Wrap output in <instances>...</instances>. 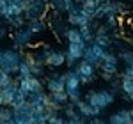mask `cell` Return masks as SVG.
Listing matches in <instances>:
<instances>
[{
	"mask_svg": "<svg viewBox=\"0 0 133 124\" xmlns=\"http://www.w3.org/2000/svg\"><path fill=\"white\" fill-rule=\"evenodd\" d=\"M108 124H133V117L130 114V110H119V112H115L114 115H110V119H108Z\"/></svg>",
	"mask_w": 133,
	"mask_h": 124,
	"instance_id": "2e32d148",
	"label": "cell"
},
{
	"mask_svg": "<svg viewBox=\"0 0 133 124\" xmlns=\"http://www.w3.org/2000/svg\"><path fill=\"white\" fill-rule=\"evenodd\" d=\"M30 76H36V78H41L44 76V67H43V64H32L30 66Z\"/></svg>",
	"mask_w": 133,
	"mask_h": 124,
	"instance_id": "d6a6232c",
	"label": "cell"
},
{
	"mask_svg": "<svg viewBox=\"0 0 133 124\" xmlns=\"http://www.w3.org/2000/svg\"><path fill=\"white\" fill-rule=\"evenodd\" d=\"M23 9H25V0H7L4 9H0V18L7 21L14 16H21Z\"/></svg>",
	"mask_w": 133,
	"mask_h": 124,
	"instance_id": "ba28073f",
	"label": "cell"
},
{
	"mask_svg": "<svg viewBox=\"0 0 133 124\" xmlns=\"http://www.w3.org/2000/svg\"><path fill=\"white\" fill-rule=\"evenodd\" d=\"M64 124H85V119H82V117H78V119H68Z\"/></svg>",
	"mask_w": 133,
	"mask_h": 124,
	"instance_id": "ab89813d",
	"label": "cell"
},
{
	"mask_svg": "<svg viewBox=\"0 0 133 124\" xmlns=\"http://www.w3.org/2000/svg\"><path fill=\"white\" fill-rule=\"evenodd\" d=\"M85 124H107L103 119H99V117H92V119H89V122H85Z\"/></svg>",
	"mask_w": 133,
	"mask_h": 124,
	"instance_id": "b9f144b4",
	"label": "cell"
},
{
	"mask_svg": "<svg viewBox=\"0 0 133 124\" xmlns=\"http://www.w3.org/2000/svg\"><path fill=\"white\" fill-rule=\"evenodd\" d=\"M48 4L46 0H25V9H23V18L29 20H37V18H46L48 14Z\"/></svg>",
	"mask_w": 133,
	"mask_h": 124,
	"instance_id": "7a4b0ae2",
	"label": "cell"
},
{
	"mask_svg": "<svg viewBox=\"0 0 133 124\" xmlns=\"http://www.w3.org/2000/svg\"><path fill=\"white\" fill-rule=\"evenodd\" d=\"M5 36H7V30H5V29H4V27L0 25V39H4Z\"/></svg>",
	"mask_w": 133,
	"mask_h": 124,
	"instance_id": "7bdbcfd3",
	"label": "cell"
},
{
	"mask_svg": "<svg viewBox=\"0 0 133 124\" xmlns=\"http://www.w3.org/2000/svg\"><path fill=\"white\" fill-rule=\"evenodd\" d=\"M25 27L32 32V34H43L44 30H48V21L44 18H37V20H29L25 23Z\"/></svg>",
	"mask_w": 133,
	"mask_h": 124,
	"instance_id": "e0dca14e",
	"label": "cell"
},
{
	"mask_svg": "<svg viewBox=\"0 0 133 124\" xmlns=\"http://www.w3.org/2000/svg\"><path fill=\"white\" fill-rule=\"evenodd\" d=\"M119 16L117 14H110V16H105V25L108 27V29H112V30H117V27H119Z\"/></svg>",
	"mask_w": 133,
	"mask_h": 124,
	"instance_id": "f546056e",
	"label": "cell"
},
{
	"mask_svg": "<svg viewBox=\"0 0 133 124\" xmlns=\"http://www.w3.org/2000/svg\"><path fill=\"white\" fill-rule=\"evenodd\" d=\"M94 2H96V4H101V2H105V0H94Z\"/></svg>",
	"mask_w": 133,
	"mask_h": 124,
	"instance_id": "c3c4849f",
	"label": "cell"
},
{
	"mask_svg": "<svg viewBox=\"0 0 133 124\" xmlns=\"http://www.w3.org/2000/svg\"><path fill=\"white\" fill-rule=\"evenodd\" d=\"M64 106V115L68 117V119H78L80 117V114L76 112V108H75V103H66V105H62Z\"/></svg>",
	"mask_w": 133,
	"mask_h": 124,
	"instance_id": "f1b7e54d",
	"label": "cell"
},
{
	"mask_svg": "<svg viewBox=\"0 0 133 124\" xmlns=\"http://www.w3.org/2000/svg\"><path fill=\"white\" fill-rule=\"evenodd\" d=\"M75 108H76V112L80 114L82 119H92V117H98L99 112H101L98 106H92V105H89L87 101H82V99L75 101Z\"/></svg>",
	"mask_w": 133,
	"mask_h": 124,
	"instance_id": "4fadbf2b",
	"label": "cell"
},
{
	"mask_svg": "<svg viewBox=\"0 0 133 124\" xmlns=\"http://www.w3.org/2000/svg\"><path fill=\"white\" fill-rule=\"evenodd\" d=\"M117 57H119V60H123L126 66H133V52L131 50H123Z\"/></svg>",
	"mask_w": 133,
	"mask_h": 124,
	"instance_id": "1f68e13d",
	"label": "cell"
},
{
	"mask_svg": "<svg viewBox=\"0 0 133 124\" xmlns=\"http://www.w3.org/2000/svg\"><path fill=\"white\" fill-rule=\"evenodd\" d=\"M25 101H27V94H25V92H21L20 89H18V92L14 94V98L11 99L9 106L12 108V110H14V108H18V106H21V105L25 103Z\"/></svg>",
	"mask_w": 133,
	"mask_h": 124,
	"instance_id": "484cf974",
	"label": "cell"
},
{
	"mask_svg": "<svg viewBox=\"0 0 133 124\" xmlns=\"http://www.w3.org/2000/svg\"><path fill=\"white\" fill-rule=\"evenodd\" d=\"M9 27H12L14 30L16 29H21V27H25V23H27V20L23 18V16H14V18H11V20H7L5 21Z\"/></svg>",
	"mask_w": 133,
	"mask_h": 124,
	"instance_id": "4dcf8cb0",
	"label": "cell"
},
{
	"mask_svg": "<svg viewBox=\"0 0 133 124\" xmlns=\"http://www.w3.org/2000/svg\"><path fill=\"white\" fill-rule=\"evenodd\" d=\"M110 82H112V92L114 94L117 92V91H121V82H117V80H114V78L110 80Z\"/></svg>",
	"mask_w": 133,
	"mask_h": 124,
	"instance_id": "60d3db41",
	"label": "cell"
},
{
	"mask_svg": "<svg viewBox=\"0 0 133 124\" xmlns=\"http://www.w3.org/2000/svg\"><path fill=\"white\" fill-rule=\"evenodd\" d=\"M48 96H50L51 101H55V103H59V105H66V103H69V99H68V94H66V91H59V92H48Z\"/></svg>",
	"mask_w": 133,
	"mask_h": 124,
	"instance_id": "4316f807",
	"label": "cell"
},
{
	"mask_svg": "<svg viewBox=\"0 0 133 124\" xmlns=\"http://www.w3.org/2000/svg\"><path fill=\"white\" fill-rule=\"evenodd\" d=\"M44 87L48 89V92L64 91V89H66V85H64V73H62V74H51V76H48Z\"/></svg>",
	"mask_w": 133,
	"mask_h": 124,
	"instance_id": "5bb4252c",
	"label": "cell"
},
{
	"mask_svg": "<svg viewBox=\"0 0 133 124\" xmlns=\"http://www.w3.org/2000/svg\"><path fill=\"white\" fill-rule=\"evenodd\" d=\"M2 91V94H4V99H5V106H9V103H11V99L14 98V94L18 92V82H12L9 83V85H5L4 89H0Z\"/></svg>",
	"mask_w": 133,
	"mask_h": 124,
	"instance_id": "ffe728a7",
	"label": "cell"
},
{
	"mask_svg": "<svg viewBox=\"0 0 133 124\" xmlns=\"http://www.w3.org/2000/svg\"><path fill=\"white\" fill-rule=\"evenodd\" d=\"M117 66H119V57L112 52H107L105 53V57L101 59L99 62V74H101L103 80H107V82H110L114 76L117 74Z\"/></svg>",
	"mask_w": 133,
	"mask_h": 124,
	"instance_id": "3957f363",
	"label": "cell"
},
{
	"mask_svg": "<svg viewBox=\"0 0 133 124\" xmlns=\"http://www.w3.org/2000/svg\"><path fill=\"white\" fill-rule=\"evenodd\" d=\"M62 37L68 43H83L78 27H68V29L64 30V34H62ZM85 44H87V43H85Z\"/></svg>",
	"mask_w": 133,
	"mask_h": 124,
	"instance_id": "d6986e66",
	"label": "cell"
},
{
	"mask_svg": "<svg viewBox=\"0 0 133 124\" xmlns=\"http://www.w3.org/2000/svg\"><path fill=\"white\" fill-rule=\"evenodd\" d=\"M12 112H14V115H20V117H30V115L34 114V106H32L29 101H25L21 106L14 108Z\"/></svg>",
	"mask_w": 133,
	"mask_h": 124,
	"instance_id": "d4e9b609",
	"label": "cell"
},
{
	"mask_svg": "<svg viewBox=\"0 0 133 124\" xmlns=\"http://www.w3.org/2000/svg\"><path fill=\"white\" fill-rule=\"evenodd\" d=\"M85 101L92 106H98L99 110H105L114 103V92L112 91H89L85 94Z\"/></svg>",
	"mask_w": 133,
	"mask_h": 124,
	"instance_id": "277c9868",
	"label": "cell"
},
{
	"mask_svg": "<svg viewBox=\"0 0 133 124\" xmlns=\"http://www.w3.org/2000/svg\"><path fill=\"white\" fill-rule=\"evenodd\" d=\"M87 44L85 43H68V50H66V64L69 67H75L76 62L82 60L83 52H85Z\"/></svg>",
	"mask_w": 133,
	"mask_h": 124,
	"instance_id": "52a82bcc",
	"label": "cell"
},
{
	"mask_svg": "<svg viewBox=\"0 0 133 124\" xmlns=\"http://www.w3.org/2000/svg\"><path fill=\"white\" fill-rule=\"evenodd\" d=\"M46 4H48V9L50 11L61 12V14H68L75 7H78V4L75 0H46Z\"/></svg>",
	"mask_w": 133,
	"mask_h": 124,
	"instance_id": "7c38bea8",
	"label": "cell"
},
{
	"mask_svg": "<svg viewBox=\"0 0 133 124\" xmlns=\"http://www.w3.org/2000/svg\"><path fill=\"white\" fill-rule=\"evenodd\" d=\"M32 39H34V34L27 27L16 29L14 34H12V48L14 50H23V48H27L32 43Z\"/></svg>",
	"mask_w": 133,
	"mask_h": 124,
	"instance_id": "30bf717a",
	"label": "cell"
},
{
	"mask_svg": "<svg viewBox=\"0 0 133 124\" xmlns=\"http://www.w3.org/2000/svg\"><path fill=\"white\" fill-rule=\"evenodd\" d=\"M12 82V76H11L7 71H4L2 67H0V89H4L5 85H9Z\"/></svg>",
	"mask_w": 133,
	"mask_h": 124,
	"instance_id": "836d02e7",
	"label": "cell"
},
{
	"mask_svg": "<svg viewBox=\"0 0 133 124\" xmlns=\"http://www.w3.org/2000/svg\"><path fill=\"white\" fill-rule=\"evenodd\" d=\"M130 11V7L124 4V2H119V0H105L101 4L96 5L94 9V14H92V20H103L105 16H110V14H126Z\"/></svg>",
	"mask_w": 133,
	"mask_h": 124,
	"instance_id": "6da1fadb",
	"label": "cell"
},
{
	"mask_svg": "<svg viewBox=\"0 0 133 124\" xmlns=\"http://www.w3.org/2000/svg\"><path fill=\"white\" fill-rule=\"evenodd\" d=\"M5 2H7V0H0V9H4V5H5Z\"/></svg>",
	"mask_w": 133,
	"mask_h": 124,
	"instance_id": "f6af8a7d",
	"label": "cell"
},
{
	"mask_svg": "<svg viewBox=\"0 0 133 124\" xmlns=\"http://www.w3.org/2000/svg\"><path fill=\"white\" fill-rule=\"evenodd\" d=\"M119 2H126V0H119Z\"/></svg>",
	"mask_w": 133,
	"mask_h": 124,
	"instance_id": "681fc988",
	"label": "cell"
},
{
	"mask_svg": "<svg viewBox=\"0 0 133 124\" xmlns=\"http://www.w3.org/2000/svg\"><path fill=\"white\" fill-rule=\"evenodd\" d=\"M68 94V99L75 103V101H78V99H82V92H80V89H73V91H66Z\"/></svg>",
	"mask_w": 133,
	"mask_h": 124,
	"instance_id": "d590c367",
	"label": "cell"
},
{
	"mask_svg": "<svg viewBox=\"0 0 133 124\" xmlns=\"http://www.w3.org/2000/svg\"><path fill=\"white\" fill-rule=\"evenodd\" d=\"M20 62H21V53L14 48H9V50H4V55H2V64L0 67L4 71L11 73H18V67H20Z\"/></svg>",
	"mask_w": 133,
	"mask_h": 124,
	"instance_id": "5b68a950",
	"label": "cell"
},
{
	"mask_svg": "<svg viewBox=\"0 0 133 124\" xmlns=\"http://www.w3.org/2000/svg\"><path fill=\"white\" fill-rule=\"evenodd\" d=\"M128 2H133V0H128Z\"/></svg>",
	"mask_w": 133,
	"mask_h": 124,
	"instance_id": "f907efd6",
	"label": "cell"
},
{
	"mask_svg": "<svg viewBox=\"0 0 133 124\" xmlns=\"http://www.w3.org/2000/svg\"><path fill=\"white\" fill-rule=\"evenodd\" d=\"M96 5H98V4H96L94 0H85V2H82V4H80V7H82L85 12H89L91 16L94 14V9H96Z\"/></svg>",
	"mask_w": 133,
	"mask_h": 124,
	"instance_id": "e575fe53",
	"label": "cell"
},
{
	"mask_svg": "<svg viewBox=\"0 0 133 124\" xmlns=\"http://www.w3.org/2000/svg\"><path fill=\"white\" fill-rule=\"evenodd\" d=\"M75 73L78 74V80H80V83H83V85L92 83L96 80V67L91 66L89 62H85V60H80V62L75 64Z\"/></svg>",
	"mask_w": 133,
	"mask_h": 124,
	"instance_id": "8992f818",
	"label": "cell"
},
{
	"mask_svg": "<svg viewBox=\"0 0 133 124\" xmlns=\"http://www.w3.org/2000/svg\"><path fill=\"white\" fill-rule=\"evenodd\" d=\"M66 121H64V117L59 114H53L51 117H48V121H46V124H64Z\"/></svg>",
	"mask_w": 133,
	"mask_h": 124,
	"instance_id": "74e56055",
	"label": "cell"
},
{
	"mask_svg": "<svg viewBox=\"0 0 133 124\" xmlns=\"http://www.w3.org/2000/svg\"><path fill=\"white\" fill-rule=\"evenodd\" d=\"M92 16L89 12H85V11L78 5V7H75L71 12H68V23L71 25V27H83V25H91L92 23Z\"/></svg>",
	"mask_w": 133,
	"mask_h": 124,
	"instance_id": "9c48e42d",
	"label": "cell"
},
{
	"mask_svg": "<svg viewBox=\"0 0 133 124\" xmlns=\"http://www.w3.org/2000/svg\"><path fill=\"white\" fill-rule=\"evenodd\" d=\"M92 43L98 44V46H101V48H105V50H108L112 46V37H110V34H98V32H94Z\"/></svg>",
	"mask_w": 133,
	"mask_h": 124,
	"instance_id": "44dd1931",
	"label": "cell"
},
{
	"mask_svg": "<svg viewBox=\"0 0 133 124\" xmlns=\"http://www.w3.org/2000/svg\"><path fill=\"white\" fill-rule=\"evenodd\" d=\"M82 60H85V62H89L91 66H94L96 69L99 67V59L94 55V52L91 50V46L87 44V48H85V52H83V57H82Z\"/></svg>",
	"mask_w": 133,
	"mask_h": 124,
	"instance_id": "cb8c5ba5",
	"label": "cell"
},
{
	"mask_svg": "<svg viewBox=\"0 0 133 124\" xmlns=\"http://www.w3.org/2000/svg\"><path fill=\"white\" fill-rule=\"evenodd\" d=\"M18 89L29 96L30 92H39V91H43L44 85H43L41 78L29 76V78H21V80H18Z\"/></svg>",
	"mask_w": 133,
	"mask_h": 124,
	"instance_id": "8fae6325",
	"label": "cell"
},
{
	"mask_svg": "<svg viewBox=\"0 0 133 124\" xmlns=\"http://www.w3.org/2000/svg\"><path fill=\"white\" fill-rule=\"evenodd\" d=\"M91 50L94 52V55L99 59V62H101V59L105 57V53L108 52V50H105V48H101V46H98V44H94V43H91Z\"/></svg>",
	"mask_w": 133,
	"mask_h": 124,
	"instance_id": "8d00e7d4",
	"label": "cell"
},
{
	"mask_svg": "<svg viewBox=\"0 0 133 124\" xmlns=\"http://www.w3.org/2000/svg\"><path fill=\"white\" fill-rule=\"evenodd\" d=\"M64 85H66V89L64 91H73V89H80V80H78V74L75 73V69L71 71L64 73Z\"/></svg>",
	"mask_w": 133,
	"mask_h": 124,
	"instance_id": "ac0fdd59",
	"label": "cell"
},
{
	"mask_svg": "<svg viewBox=\"0 0 133 124\" xmlns=\"http://www.w3.org/2000/svg\"><path fill=\"white\" fill-rule=\"evenodd\" d=\"M46 66H50V67H61L66 64V53L64 52H59V50H51L50 55L46 57V62H44Z\"/></svg>",
	"mask_w": 133,
	"mask_h": 124,
	"instance_id": "9a60e30c",
	"label": "cell"
},
{
	"mask_svg": "<svg viewBox=\"0 0 133 124\" xmlns=\"http://www.w3.org/2000/svg\"><path fill=\"white\" fill-rule=\"evenodd\" d=\"M121 91L126 99H130L133 103V80L130 78H121Z\"/></svg>",
	"mask_w": 133,
	"mask_h": 124,
	"instance_id": "7402d4cb",
	"label": "cell"
},
{
	"mask_svg": "<svg viewBox=\"0 0 133 124\" xmlns=\"http://www.w3.org/2000/svg\"><path fill=\"white\" fill-rule=\"evenodd\" d=\"M78 30H80V36H82L83 43L91 44L92 39H94V29H92V23H91V25H83V27H78Z\"/></svg>",
	"mask_w": 133,
	"mask_h": 124,
	"instance_id": "603a6c76",
	"label": "cell"
},
{
	"mask_svg": "<svg viewBox=\"0 0 133 124\" xmlns=\"http://www.w3.org/2000/svg\"><path fill=\"white\" fill-rule=\"evenodd\" d=\"M50 52H51V48L44 46L43 50H39V52H36V53H32V55H34V60L37 62V64H43V66H44V62H46V57L50 55Z\"/></svg>",
	"mask_w": 133,
	"mask_h": 124,
	"instance_id": "83f0119b",
	"label": "cell"
},
{
	"mask_svg": "<svg viewBox=\"0 0 133 124\" xmlns=\"http://www.w3.org/2000/svg\"><path fill=\"white\" fill-rule=\"evenodd\" d=\"M121 78H130V80H133V66H126L124 67V71L121 73Z\"/></svg>",
	"mask_w": 133,
	"mask_h": 124,
	"instance_id": "f35d334b",
	"label": "cell"
},
{
	"mask_svg": "<svg viewBox=\"0 0 133 124\" xmlns=\"http://www.w3.org/2000/svg\"><path fill=\"white\" fill-rule=\"evenodd\" d=\"M0 106H5V99H4V94L0 91Z\"/></svg>",
	"mask_w": 133,
	"mask_h": 124,
	"instance_id": "ee69618b",
	"label": "cell"
},
{
	"mask_svg": "<svg viewBox=\"0 0 133 124\" xmlns=\"http://www.w3.org/2000/svg\"><path fill=\"white\" fill-rule=\"evenodd\" d=\"M75 2H76V4L80 5V4H82V2H85V0H75Z\"/></svg>",
	"mask_w": 133,
	"mask_h": 124,
	"instance_id": "bcb514c9",
	"label": "cell"
},
{
	"mask_svg": "<svg viewBox=\"0 0 133 124\" xmlns=\"http://www.w3.org/2000/svg\"><path fill=\"white\" fill-rule=\"evenodd\" d=\"M2 55H4V52L0 50V64H2Z\"/></svg>",
	"mask_w": 133,
	"mask_h": 124,
	"instance_id": "7dc6e473",
	"label": "cell"
}]
</instances>
